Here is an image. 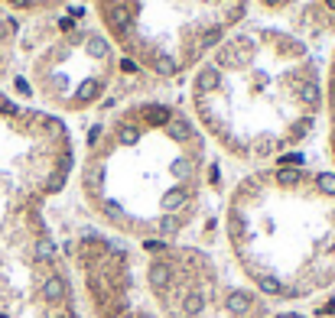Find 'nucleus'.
<instances>
[{"label": "nucleus", "instance_id": "1", "mask_svg": "<svg viewBox=\"0 0 335 318\" xmlns=\"http://www.w3.org/2000/svg\"><path fill=\"white\" fill-rule=\"evenodd\" d=\"M209 140L182 104L137 94L88 130L78 192L98 227L133 244H176L205 211Z\"/></svg>", "mask_w": 335, "mask_h": 318}, {"label": "nucleus", "instance_id": "2", "mask_svg": "<svg viewBox=\"0 0 335 318\" xmlns=\"http://www.w3.org/2000/svg\"><path fill=\"white\" fill-rule=\"evenodd\" d=\"M189 114L234 163H280L316 137L322 65L293 30L241 23L192 69Z\"/></svg>", "mask_w": 335, "mask_h": 318}, {"label": "nucleus", "instance_id": "3", "mask_svg": "<svg viewBox=\"0 0 335 318\" xmlns=\"http://www.w3.org/2000/svg\"><path fill=\"white\" fill-rule=\"evenodd\" d=\"M234 273L260 299L309 302L335 289V172L303 163L248 169L221 211Z\"/></svg>", "mask_w": 335, "mask_h": 318}, {"label": "nucleus", "instance_id": "4", "mask_svg": "<svg viewBox=\"0 0 335 318\" xmlns=\"http://www.w3.org/2000/svg\"><path fill=\"white\" fill-rule=\"evenodd\" d=\"M91 318H270L273 309L202 244H133L85 227L65 244Z\"/></svg>", "mask_w": 335, "mask_h": 318}, {"label": "nucleus", "instance_id": "5", "mask_svg": "<svg viewBox=\"0 0 335 318\" xmlns=\"http://www.w3.org/2000/svg\"><path fill=\"white\" fill-rule=\"evenodd\" d=\"M117 52L156 78H182L248 23L251 0H88Z\"/></svg>", "mask_w": 335, "mask_h": 318}, {"label": "nucleus", "instance_id": "6", "mask_svg": "<svg viewBox=\"0 0 335 318\" xmlns=\"http://www.w3.org/2000/svg\"><path fill=\"white\" fill-rule=\"evenodd\" d=\"M49 39H42L33 59L36 91L65 114H82L108 94L117 71V49L101 30L88 23V13H52L46 20Z\"/></svg>", "mask_w": 335, "mask_h": 318}, {"label": "nucleus", "instance_id": "7", "mask_svg": "<svg viewBox=\"0 0 335 318\" xmlns=\"http://www.w3.org/2000/svg\"><path fill=\"white\" fill-rule=\"evenodd\" d=\"M293 33L306 42L335 36V0H303L299 13L293 16Z\"/></svg>", "mask_w": 335, "mask_h": 318}, {"label": "nucleus", "instance_id": "8", "mask_svg": "<svg viewBox=\"0 0 335 318\" xmlns=\"http://www.w3.org/2000/svg\"><path fill=\"white\" fill-rule=\"evenodd\" d=\"M0 318H85L78 305V292L72 295H42L20 305L0 309Z\"/></svg>", "mask_w": 335, "mask_h": 318}, {"label": "nucleus", "instance_id": "9", "mask_svg": "<svg viewBox=\"0 0 335 318\" xmlns=\"http://www.w3.org/2000/svg\"><path fill=\"white\" fill-rule=\"evenodd\" d=\"M322 120H326V156L335 172V46L322 65Z\"/></svg>", "mask_w": 335, "mask_h": 318}, {"label": "nucleus", "instance_id": "10", "mask_svg": "<svg viewBox=\"0 0 335 318\" xmlns=\"http://www.w3.org/2000/svg\"><path fill=\"white\" fill-rule=\"evenodd\" d=\"M257 3H260L264 10H270V13H280V10H287L293 0H257Z\"/></svg>", "mask_w": 335, "mask_h": 318}, {"label": "nucleus", "instance_id": "11", "mask_svg": "<svg viewBox=\"0 0 335 318\" xmlns=\"http://www.w3.org/2000/svg\"><path fill=\"white\" fill-rule=\"evenodd\" d=\"M270 318H309V315H303V312H293V309H287V312H273Z\"/></svg>", "mask_w": 335, "mask_h": 318}]
</instances>
